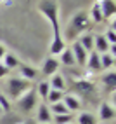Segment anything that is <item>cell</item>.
<instances>
[{
  "label": "cell",
  "mask_w": 116,
  "mask_h": 124,
  "mask_svg": "<svg viewBox=\"0 0 116 124\" xmlns=\"http://www.w3.org/2000/svg\"><path fill=\"white\" fill-rule=\"evenodd\" d=\"M37 7H38V11L49 19V23L52 24L54 37H52V44H50V49H49V51H50V54L55 58L66 49V42L62 39V30H61V24H59V5H57V0H38Z\"/></svg>",
  "instance_id": "obj_1"
},
{
  "label": "cell",
  "mask_w": 116,
  "mask_h": 124,
  "mask_svg": "<svg viewBox=\"0 0 116 124\" xmlns=\"http://www.w3.org/2000/svg\"><path fill=\"white\" fill-rule=\"evenodd\" d=\"M90 28V18H88V12L85 11H80L73 16L69 19V23L66 24L64 28V33H62V39L64 42H74L81 33H85V31Z\"/></svg>",
  "instance_id": "obj_2"
},
{
  "label": "cell",
  "mask_w": 116,
  "mask_h": 124,
  "mask_svg": "<svg viewBox=\"0 0 116 124\" xmlns=\"http://www.w3.org/2000/svg\"><path fill=\"white\" fill-rule=\"evenodd\" d=\"M5 87H7V98L16 101L19 96H23L28 89L33 87V82H30L26 79H21V77H11L7 80Z\"/></svg>",
  "instance_id": "obj_3"
},
{
  "label": "cell",
  "mask_w": 116,
  "mask_h": 124,
  "mask_svg": "<svg viewBox=\"0 0 116 124\" xmlns=\"http://www.w3.org/2000/svg\"><path fill=\"white\" fill-rule=\"evenodd\" d=\"M16 105H18V108L23 110V112H31L33 108H37V107H38V94H37V89H35V87L28 89L23 96H19L18 100H16Z\"/></svg>",
  "instance_id": "obj_4"
},
{
  "label": "cell",
  "mask_w": 116,
  "mask_h": 124,
  "mask_svg": "<svg viewBox=\"0 0 116 124\" xmlns=\"http://www.w3.org/2000/svg\"><path fill=\"white\" fill-rule=\"evenodd\" d=\"M69 49H71V53H73V56H74V61H76V65H80V67H85L87 58H88V53L80 46L78 40H74L73 46H71Z\"/></svg>",
  "instance_id": "obj_5"
},
{
  "label": "cell",
  "mask_w": 116,
  "mask_h": 124,
  "mask_svg": "<svg viewBox=\"0 0 116 124\" xmlns=\"http://www.w3.org/2000/svg\"><path fill=\"white\" fill-rule=\"evenodd\" d=\"M97 4H99V9H101L104 19L114 18V14H116V2L114 0H97Z\"/></svg>",
  "instance_id": "obj_6"
},
{
  "label": "cell",
  "mask_w": 116,
  "mask_h": 124,
  "mask_svg": "<svg viewBox=\"0 0 116 124\" xmlns=\"http://www.w3.org/2000/svg\"><path fill=\"white\" fill-rule=\"evenodd\" d=\"M59 65L61 63L57 61V58H54V56L47 58L43 61V65H42V73L47 75V77H52L54 73H57V70H59Z\"/></svg>",
  "instance_id": "obj_7"
},
{
  "label": "cell",
  "mask_w": 116,
  "mask_h": 124,
  "mask_svg": "<svg viewBox=\"0 0 116 124\" xmlns=\"http://www.w3.org/2000/svg\"><path fill=\"white\" fill-rule=\"evenodd\" d=\"M37 122L43 124V122H52V112L49 108L47 103H40L38 110H37Z\"/></svg>",
  "instance_id": "obj_8"
},
{
  "label": "cell",
  "mask_w": 116,
  "mask_h": 124,
  "mask_svg": "<svg viewBox=\"0 0 116 124\" xmlns=\"http://www.w3.org/2000/svg\"><path fill=\"white\" fill-rule=\"evenodd\" d=\"M87 67L90 72H101V54L95 53V51H90L88 53V58H87Z\"/></svg>",
  "instance_id": "obj_9"
},
{
  "label": "cell",
  "mask_w": 116,
  "mask_h": 124,
  "mask_svg": "<svg viewBox=\"0 0 116 124\" xmlns=\"http://www.w3.org/2000/svg\"><path fill=\"white\" fill-rule=\"evenodd\" d=\"M114 107L111 103H101V107H99V117H101V121H113L114 119Z\"/></svg>",
  "instance_id": "obj_10"
},
{
  "label": "cell",
  "mask_w": 116,
  "mask_h": 124,
  "mask_svg": "<svg viewBox=\"0 0 116 124\" xmlns=\"http://www.w3.org/2000/svg\"><path fill=\"white\" fill-rule=\"evenodd\" d=\"M62 103L66 105V108H68V112L69 114H73V112H78L80 110V107H81V103H80V100L74 94H64V98H62Z\"/></svg>",
  "instance_id": "obj_11"
},
{
  "label": "cell",
  "mask_w": 116,
  "mask_h": 124,
  "mask_svg": "<svg viewBox=\"0 0 116 124\" xmlns=\"http://www.w3.org/2000/svg\"><path fill=\"white\" fill-rule=\"evenodd\" d=\"M101 80H102V84L106 86L107 91H114V87H116V72H114V68L106 70L104 75L101 77Z\"/></svg>",
  "instance_id": "obj_12"
},
{
  "label": "cell",
  "mask_w": 116,
  "mask_h": 124,
  "mask_svg": "<svg viewBox=\"0 0 116 124\" xmlns=\"http://www.w3.org/2000/svg\"><path fill=\"white\" fill-rule=\"evenodd\" d=\"M73 87H74V91H78V93H81V94H92L94 93V84L90 80H74V84H73Z\"/></svg>",
  "instance_id": "obj_13"
},
{
  "label": "cell",
  "mask_w": 116,
  "mask_h": 124,
  "mask_svg": "<svg viewBox=\"0 0 116 124\" xmlns=\"http://www.w3.org/2000/svg\"><path fill=\"white\" fill-rule=\"evenodd\" d=\"M47 82H49V86H50V89H57V91H64L66 89V79L59 72L54 73L50 77V80H47Z\"/></svg>",
  "instance_id": "obj_14"
},
{
  "label": "cell",
  "mask_w": 116,
  "mask_h": 124,
  "mask_svg": "<svg viewBox=\"0 0 116 124\" xmlns=\"http://www.w3.org/2000/svg\"><path fill=\"white\" fill-rule=\"evenodd\" d=\"M19 77L21 79H26V80H33V79H37V75H38V72H37V68H33V67H30V65H19Z\"/></svg>",
  "instance_id": "obj_15"
},
{
  "label": "cell",
  "mask_w": 116,
  "mask_h": 124,
  "mask_svg": "<svg viewBox=\"0 0 116 124\" xmlns=\"http://www.w3.org/2000/svg\"><path fill=\"white\" fill-rule=\"evenodd\" d=\"M107 49H109V44L104 39V35H95L94 37V51L102 54V53H107Z\"/></svg>",
  "instance_id": "obj_16"
},
{
  "label": "cell",
  "mask_w": 116,
  "mask_h": 124,
  "mask_svg": "<svg viewBox=\"0 0 116 124\" xmlns=\"http://www.w3.org/2000/svg\"><path fill=\"white\" fill-rule=\"evenodd\" d=\"M76 40L80 42V46L83 47L87 53L94 51V35H90V33H81Z\"/></svg>",
  "instance_id": "obj_17"
},
{
  "label": "cell",
  "mask_w": 116,
  "mask_h": 124,
  "mask_svg": "<svg viewBox=\"0 0 116 124\" xmlns=\"http://www.w3.org/2000/svg\"><path fill=\"white\" fill-rule=\"evenodd\" d=\"M59 63H62V65H66V67H74L76 65V61H74V56H73V53H71V49H68L66 47L64 51L59 54V60H57Z\"/></svg>",
  "instance_id": "obj_18"
},
{
  "label": "cell",
  "mask_w": 116,
  "mask_h": 124,
  "mask_svg": "<svg viewBox=\"0 0 116 124\" xmlns=\"http://www.w3.org/2000/svg\"><path fill=\"white\" fill-rule=\"evenodd\" d=\"M64 94H66L64 91L50 89V91H49V94H47V100H45V103H49V105H54V103H57V101H62Z\"/></svg>",
  "instance_id": "obj_19"
},
{
  "label": "cell",
  "mask_w": 116,
  "mask_h": 124,
  "mask_svg": "<svg viewBox=\"0 0 116 124\" xmlns=\"http://www.w3.org/2000/svg\"><path fill=\"white\" fill-rule=\"evenodd\" d=\"M114 67V56L109 53H102L101 54V68L102 70H111Z\"/></svg>",
  "instance_id": "obj_20"
},
{
  "label": "cell",
  "mask_w": 116,
  "mask_h": 124,
  "mask_svg": "<svg viewBox=\"0 0 116 124\" xmlns=\"http://www.w3.org/2000/svg\"><path fill=\"white\" fill-rule=\"evenodd\" d=\"M2 63L5 65V68L9 70V72L19 67V61H18V58H16V56H12V54H9V53H5L4 60H2Z\"/></svg>",
  "instance_id": "obj_21"
},
{
  "label": "cell",
  "mask_w": 116,
  "mask_h": 124,
  "mask_svg": "<svg viewBox=\"0 0 116 124\" xmlns=\"http://www.w3.org/2000/svg\"><path fill=\"white\" fill-rule=\"evenodd\" d=\"M76 121H78V124H97L95 115L90 114V112H81V114H78Z\"/></svg>",
  "instance_id": "obj_22"
},
{
  "label": "cell",
  "mask_w": 116,
  "mask_h": 124,
  "mask_svg": "<svg viewBox=\"0 0 116 124\" xmlns=\"http://www.w3.org/2000/svg\"><path fill=\"white\" fill-rule=\"evenodd\" d=\"M49 108H50L52 115H64V114H69L68 108H66V105H64L62 101H57V103H54V105H49Z\"/></svg>",
  "instance_id": "obj_23"
},
{
  "label": "cell",
  "mask_w": 116,
  "mask_h": 124,
  "mask_svg": "<svg viewBox=\"0 0 116 124\" xmlns=\"http://www.w3.org/2000/svg\"><path fill=\"white\" fill-rule=\"evenodd\" d=\"M88 18H92L95 23L104 21L102 12H101V9H99V4H97V2H95V4H92V7H90V14H88Z\"/></svg>",
  "instance_id": "obj_24"
},
{
  "label": "cell",
  "mask_w": 116,
  "mask_h": 124,
  "mask_svg": "<svg viewBox=\"0 0 116 124\" xmlns=\"http://www.w3.org/2000/svg\"><path fill=\"white\" fill-rule=\"evenodd\" d=\"M49 91H50V86H49L47 80H43V82H40V84H38V87H37V94H38V98H42V100L45 101Z\"/></svg>",
  "instance_id": "obj_25"
},
{
  "label": "cell",
  "mask_w": 116,
  "mask_h": 124,
  "mask_svg": "<svg viewBox=\"0 0 116 124\" xmlns=\"http://www.w3.org/2000/svg\"><path fill=\"white\" fill-rule=\"evenodd\" d=\"M71 122H73V114L52 115V124H71Z\"/></svg>",
  "instance_id": "obj_26"
},
{
  "label": "cell",
  "mask_w": 116,
  "mask_h": 124,
  "mask_svg": "<svg viewBox=\"0 0 116 124\" xmlns=\"http://www.w3.org/2000/svg\"><path fill=\"white\" fill-rule=\"evenodd\" d=\"M104 39L107 40V44H116V31H114V26H111V28H107L106 30V33H104Z\"/></svg>",
  "instance_id": "obj_27"
},
{
  "label": "cell",
  "mask_w": 116,
  "mask_h": 124,
  "mask_svg": "<svg viewBox=\"0 0 116 124\" xmlns=\"http://www.w3.org/2000/svg\"><path fill=\"white\" fill-rule=\"evenodd\" d=\"M0 108H2V112H7L11 108V101H9V98H7L5 94L0 93Z\"/></svg>",
  "instance_id": "obj_28"
},
{
  "label": "cell",
  "mask_w": 116,
  "mask_h": 124,
  "mask_svg": "<svg viewBox=\"0 0 116 124\" xmlns=\"http://www.w3.org/2000/svg\"><path fill=\"white\" fill-rule=\"evenodd\" d=\"M7 75H9V70H7L5 65L0 61V79H4V77H7Z\"/></svg>",
  "instance_id": "obj_29"
},
{
  "label": "cell",
  "mask_w": 116,
  "mask_h": 124,
  "mask_svg": "<svg viewBox=\"0 0 116 124\" xmlns=\"http://www.w3.org/2000/svg\"><path fill=\"white\" fill-rule=\"evenodd\" d=\"M5 53H7V51H5V47H4V44H0V61L4 60V56H5Z\"/></svg>",
  "instance_id": "obj_30"
},
{
  "label": "cell",
  "mask_w": 116,
  "mask_h": 124,
  "mask_svg": "<svg viewBox=\"0 0 116 124\" xmlns=\"http://www.w3.org/2000/svg\"><path fill=\"white\" fill-rule=\"evenodd\" d=\"M23 124H38V122H37L35 119H28V121H24Z\"/></svg>",
  "instance_id": "obj_31"
},
{
  "label": "cell",
  "mask_w": 116,
  "mask_h": 124,
  "mask_svg": "<svg viewBox=\"0 0 116 124\" xmlns=\"http://www.w3.org/2000/svg\"><path fill=\"white\" fill-rule=\"evenodd\" d=\"M2 2H7V0H0V4H2Z\"/></svg>",
  "instance_id": "obj_32"
},
{
  "label": "cell",
  "mask_w": 116,
  "mask_h": 124,
  "mask_svg": "<svg viewBox=\"0 0 116 124\" xmlns=\"http://www.w3.org/2000/svg\"><path fill=\"white\" fill-rule=\"evenodd\" d=\"M43 124H52V122H43Z\"/></svg>",
  "instance_id": "obj_33"
},
{
  "label": "cell",
  "mask_w": 116,
  "mask_h": 124,
  "mask_svg": "<svg viewBox=\"0 0 116 124\" xmlns=\"http://www.w3.org/2000/svg\"><path fill=\"white\" fill-rule=\"evenodd\" d=\"M0 114H2V108H0Z\"/></svg>",
  "instance_id": "obj_34"
}]
</instances>
